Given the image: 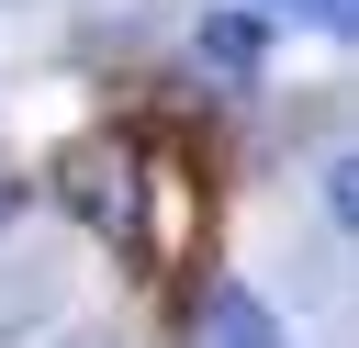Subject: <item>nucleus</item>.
Masks as SVG:
<instances>
[{
  "instance_id": "1",
  "label": "nucleus",
  "mask_w": 359,
  "mask_h": 348,
  "mask_svg": "<svg viewBox=\"0 0 359 348\" xmlns=\"http://www.w3.org/2000/svg\"><path fill=\"white\" fill-rule=\"evenodd\" d=\"M202 348H280V314L247 292V281H213V314H202Z\"/></svg>"
},
{
  "instance_id": "2",
  "label": "nucleus",
  "mask_w": 359,
  "mask_h": 348,
  "mask_svg": "<svg viewBox=\"0 0 359 348\" xmlns=\"http://www.w3.org/2000/svg\"><path fill=\"white\" fill-rule=\"evenodd\" d=\"M191 45H202V67H213V79H258V11H202V34H191Z\"/></svg>"
},
{
  "instance_id": "3",
  "label": "nucleus",
  "mask_w": 359,
  "mask_h": 348,
  "mask_svg": "<svg viewBox=\"0 0 359 348\" xmlns=\"http://www.w3.org/2000/svg\"><path fill=\"white\" fill-rule=\"evenodd\" d=\"M258 22H314V34H348L359 0H258Z\"/></svg>"
}]
</instances>
